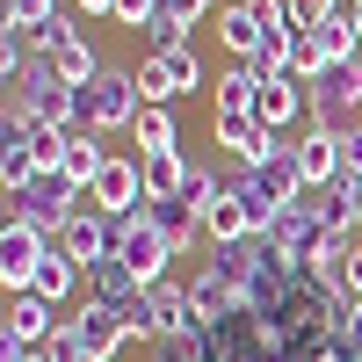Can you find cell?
Wrapping results in <instances>:
<instances>
[{
    "label": "cell",
    "mask_w": 362,
    "mask_h": 362,
    "mask_svg": "<svg viewBox=\"0 0 362 362\" xmlns=\"http://www.w3.org/2000/svg\"><path fill=\"white\" fill-rule=\"evenodd\" d=\"M51 254V239L37 232V225H22V218H8V232H0V290H29L37 283V261Z\"/></svg>",
    "instance_id": "obj_7"
},
{
    "label": "cell",
    "mask_w": 362,
    "mask_h": 362,
    "mask_svg": "<svg viewBox=\"0 0 362 362\" xmlns=\"http://www.w3.org/2000/svg\"><path fill=\"white\" fill-rule=\"evenodd\" d=\"M29 290H37V297H51L58 312H73L80 297H87V268H80L66 247H51V254L37 261V283H29Z\"/></svg>",
    "instance_id": "obj_12"
},
{
    "label": "cell",
    "mask_w": 362,
    "mask_h": 362,
    "mask_svg": "<svg viewBox=\"0 0 362 362\" xmlns=\"http://www.w3.org/2000/svg\"><path fill=\"white\" fill-rule=\"evenodd\" d=\"M87 297H102V305H116V312H131L138 297H145V283H138L131 268H124V261L109 254V261H95V268H87Z\"/></svg>",
    "instance_id": "obj_17"
},
{
    "label": "cell",
    "mask_w": 362,
    "mask_h": 362,
    "mask_svg": "<svg viewBox=\"0 0 362 362\" xmlns=\"http://www.w3.org/2000/svg\"><path fill=\"white\" fill-rule=\"evenodd\" d=\"M210 95H218V116H254V102H261V73L247 66V58H232V66L210 80Z\"/></svg>",
    "instance_id": "obj_16"
},
{
    "label": "cell",
    "mask_w": 362,
    "mask_h": 362,
    "mask_svg": "<svg viewBox=\"0 0 362 362\" xmlns=\"http://www.w3.org/2000/svg\"><path fill=\"white\" fill-rule=\"evenodd\" d=\"M290 153H297V174H305V189H334V181H341V138H334V131L305 124V138H297Z\"/></svg>",
    "instance_id": "obj_14"
},
{
    "label": "cell",
    "mask_w": 362,
    "mask_h": 362,
    "mask_svg": "<svg viewBox=\"0 0 362 362\" xmlns=\"http://www.w3.org/2000/svg\"><path fill=\"white\" fill-rule=\"evenodd\" d=\"M58 247H66L80 268L109 261V254H116V225H109V210H95V203H87V210H73V218H66V232H58Z\"/></svg>",
    "instance_id": "obj_10"
},
{
    "label": "cell",
    "mask_w": 362,
    "mask_h": 362,
    "mask_svg": "<svg viewBox=\"0 0 362 362\" xmlns=\"http://www.w3.org/2000/svg\"><path fill=\"white\" fill-rule=\"evenodd\" d=\"M348 15H355V29H362V8H348Z\"/></svg>",
    "instance_id": "obj_38"
},
{
    "label": "cell",
    "mask_w": 362,
    "mask_h": 362,
    "mask_svg": "<svg viewBox=\"0 0 362 362\" xmlns=\"http://www.w3.org/2000/svg\"><path fill=\"white\" fill-rule=\"evenodd\" d=\"M153 225H160V239L174 247V261L189 254V247H196V232H203V218H196V210H181V203H153Z\"/></svg>",
    "instance_id": "obj_24"
},
{
    "label": "cell",
    "mask_w": 362,
    "mask_h": 362,
    "mask_svg": "<svg viewBox=\"0 0 362 362\" xmlns=\"http://www.w3.org/2000/svg\"><path fill=\"white\" fill-rule=\"evenodd\" d=\"M153 15H160V0H116V15H109V22H124V29H145Z\"/></svg>",
    "instance_id": "obj_33"
},
{
    "label": "cell",
    "mask_w": 362,
    "mask_h": 362,
    "mask_svg": "<svg viewBox=\"0 0 362 362\" xmlns=\"http://www.w3.org/2000/svg\"><path fill=\"white\" fill-rule=\"evenodd\" d=\"M218 189H225V181L210 174V167H189V181H181V196H174V203H181V210H196V218H203V210L218 203Z\"/></svg>",
    "instance_id": "obj_27"
},
{
    "label": "cell",
    "mask_w": 362,
    "mask_h": 362,
    "mask_svg": "<svg viewBox=\"0 0 362 362\" xmlns=\"http://www.w3.org/2000/svg\"><path fill=\"white\" fill-rule=\"evenodd\" d=\"M210 138H218L239 167H268L276 153H290V145H283V131H268L261 116H210Z\"/></svg>",
    "instance_id": "obj_6"
},
{
    "label": "cell",
    "mask_w": 362,
    "mask_h": 362,
    "mask_svg": "<svg viewBox=\"0 0 362 362\" xmlns=\"http://www.w3.org/2000/svg\"><path fill=\"white\" fill-rule=\"evenodd\" d=\"M87 203H95V210H109V218H124V210L153 203V189H145V160H131V153H109V167L95 174Z\"/></svg>",
    "instance_id": "obj_5"
},
{
    "label": "cell",
    "mask_w": 362,
    "mask_h": 362,
    "mask_svg": "<svg viewBox=\"0 0 362 362\" xmlns=\"http://www.w3.org/2000/svg\"><path fill=\"white\" fill-rule=\"evenodd\" d=\"M58 326H66V312L51 305V297H37V290H15L8 297V312H0V341H22V348H44Z\"/></svg>",
    "instance_id": "obj_8"
},
{
    "label": "cell",
    "mask_w": 362,
    "mask_h": 362,
    "mask_svg": "<svg viewBox=\"0 0 362 362\" xmlns=\"http://www.w3.org/2000/svg\"><path fill=\"white\" fill-rule=\"evenodd\" d=\"M73 15H116V0H73Z\"/></svg>",
    "instance_id": "obj_36"
},
{
    "label": "cell",
    "mask_w": 362,
    "mask_h": 362,
    "mask_svg": "<svg viewBox=\"0 0 362 362\" xmlns=\"http://www.w3.org/2000/svg\"><path fill=\"white\" fill-rule=\"evenodd\" d=\"M290 73H297V80H319V73H326V51H319V37H312V29H297V51H290Z\"/></svg>",
    "instance_id": "obj_28"
},
{
    "label": "cell",
    "mask_w": 362,
    "mask_h": 362,
    "mask_svg": "<svg viewBox=\"0 0 362 362\" xmlns=\"http://www.w3.org/2000/svg\"><path fill=\"white\" fill-rule=\"evenodd\" d=\"M131 138H138V153H174L181 124H174V109H145L138 124H131Z\"/></svg>",
    "instance_id": "obj_25"
},
{
    "label": "cell",
    "mask_w": 362,
    "mask_h": 362,
    "mask_svg": "<svg viewBox=\"0 0 362 362\" xmlns=\"http://www.w3.org/2000/svg\"><path fill=\"white\" fill-rule=\"evenodd\" d=\"M0 15L22 22V29H44V22L58 15V0H0Z\"/></svg>",
    "instance_id": "obj_29"
},
{
    "label": "cell",
    "mask_w": 362,
    "mask_h": 362,
    "mask_svg": "<svg viewBox=\"0 0 362 362\" xmlns=\"http://www.w3.org/2000/svg\"><path fill=\"white\" fill-rule=\"evenodd\" d=\"M80 362H95V355H80Z\"/></svg>",
    "instance_id": "obj_40"
},
{
    "label": "cell",
    "mask_w": 362,
    "mask_h": 362,
    "mask_svg": "<svg viewBox=\"0 0 362 362\" xmlns=\"http://www.w3.org/2000/svg\"><path fill=\"white\" fill-rule=\"evenodd\" d=\"M138 116H145V95H138V73H124V66H102L95 80L80 87L73 131H131Z\"/></svg>",
    "instance_id": "obj_1"
},
{
    "label": "cell",
    "mask_w": 362,
    "mask_h": 362,
    "mask_svg": "<svg viewBox=\"0 0 362 362\" xmlns=\"http://www.w3.org/2000/svg\"><path fill=\"white\" fill-rule=\"evenodd\" d=\"M29 362H58V355H51V348H37V355H29Z\"/></svg>",
    "instance_id": "obj_37"
},
{
    "label": "cell",
    "mask_w": 362,
    "mask_h": 362,
    "mask_svg": "<svg viewBox=\"0 0 362 362\" xmlns=\"http://www.w3.org/2000/svg\"><path fill=\"white\" fill-rule=\"evenodd\" d=\"M203 239L210 247H239V239H254V210H247V189H218V203L203 210Z\"/></svg>",
    "instance_id": "obj_13"
},
{
    "label": "cell",
    "mask_w": 362,
    "mask_h": 362,
    "mask_svg": "<svg viewBox=\"0 0 362 362\" xmlns=\"http://www.w3.org/2000/svg\"><path fill=\"white\" fill-rule=\"evenodd\" d=\"M109 167V145L102 131H73V153H66V174H73V189H95V174Z\"/></svg>",
    "instance_id": "obj_23"
},
{
    "label": "cell",
    "mask_w": 362,
    "mask_h": 362,
    "mask_svg": "<svg viewBox=\"0 0 362 362\" xmlns=\"http://www.w3.org/2000/svg\"><path fill=\"white\" fill-rule=\"evenodd\" d=\"M341 174H362V131L341 138Z\"/></svg>",
    "instance_id": "obj_35"
},
{
    "label": "cell",
    "mask_w": 362,
    "mask_h": 362,
    "mask_svg": "<svg viewBox=\"0 0 362 362\" xmlns=\"http://www.w3.org/2000/svg\"><path fill=\"white\" fill-rule=\"evenodd\" d=\"M160 15H174L181 29H196L203 15H218V0H160Z\"/></svg>",
    "instance_id": "obj_32"
},
{
    "label": "cell",
    "mask_w": 362,
    "mask_h": 362,
    "mask_svg": "<svg viewBox=\"0 0 362 362\" xmlns=\"http://www.w3.org/2000/svg\"><path fill=\"white\" fill-rule=\"evenodd\" d=\"M334 189H341V203H348V225L362 232V174H341Z\"/></svg>",
    "instance_id": "obj_34"
},
{
    "label": "cell",
    "mask_w": 362,
    "mask_h": 362,
    "mask_svg": "<svg viewBox=\"0 0 362 362\" xmlns=\"http://www.w3.org/2000/svg\"><path fill=\"white\" fill-rule=\"evenodd\" d=\"M261 37H268V29L254 22V8H247V0H232V8H218V44H225L232 58H254V51H261Z\"/></svg>",
    "instance_id": "obj_19"
},
{
    "label": "cell",
    "mask_w": 362,
    "mask_h": 362,
    "mask_svg": "<svg viewBox=\"0 0 362 362\" xmlns=\"http://www.w3.org/2000/svg\"><path fill=\"white\" fill-rule=\"evenodd\" d=\"M66 326H73L80 355H95V362H116V348H131V319L116 305H102V297H80V305L66 312Z\"/></svg>",
    "instance_id": "obj_4"
},
{
    "label": "cell",
    "mask_w": 362,
    "mask_h": 362,
    "mask_svg": "<svg viewBox=\"0 0 362 362\" xmlns=\"http://www.w3.org/2000/svg\"><path fill=\"white\" fill-rule=\"evenodd\" d=\"M8 109L29 116V124H73L80 87H66V73H58L51 58H29V66L8 80Z\"/></svg>",
    "instance_id": "obj_2"
},
{
    "label": "cell",
    "mask_w": 362,
    "mask_h": 362,
    "mask_svg": "<svg viewBox=\"0 0 362 362\" xmlns=\"http://www.w3.org/2000/svg\"><path fill=\"white\" fill-rule=\"evenodd\" d=\"M145 319H153V341H181V334H196V297H189V283H174V276H160L153 290H145Z\"/></svg>",
    "instance_id": "obj_9"
},
{
    "label": "cell",
    "mask_w": 362,
    "mask_h": 362,
    "mask_svg": "<svg viewBox=\"0 0 362 362\" xmlns=\"http://www.w3.org/2000/svg\"><path fill=\"white\" fill-rule=\"evenodd\" d=\"M51 66H58V73H66V87H87V80H95V73H102V51H95V44H87V29H73V37H66V44H58V51H51Z\"/></svg>",
    "instance_id": "obj_21"
},
{
    "label": "cell",
    "mask_w": 362,
    "mask_h": 362,
    "mask_svg": "<svg viewBox=\"0 0 362 362\" xmlns=\"http://www.w3.org/2000/svg\"><path fill=\"white\" fill-rule=\"evenodd\" d=\"M131 73H138V95H145V109H174L181 95H189V87H181V73H174V58H160V51H145Z\"/></svg>",
    "instance_id": "obj_18"
},
{
    "label": "cell",
    "mask_w": 362,
    "mask_h": 362,
    "mask_svg": "<svg viewBox=\"0 0 362 362\" xmlns=\"http://www.w3.org/2000/svg\"><path fill=\"white\" fill-rule=\"evenodd\" d=\"M189 297H196V319H225V312L247 305V290H239V276H232L225 261H203L196 276H189Z\"/></svg>",
    "instance_id": "obj_11"
},
{
    "label": "cell",
    "mask_w": 362,
    "mask_h": 362,
    "mask_svg": "<svg viewBox=\"0 0 362 362\" xmlns=\"http://www.w3.org/2000/svg\"><path fill=\"white\" fill-rule=\"evenodd\" d=\"M312 37H319V51H326V66H348V58H362V29H355L348 8H341V15H326Z\"/></svg>",
    "instance_id": "obj_22"
},
{
    "label": "cell",
    "mask_w": 362,
    "mask_h": 362,
    "mask_svg": "<svg viewBox=\"0 0 362 362\" xmlns=\"http://www.w3.org/2000/svg\"><path fill=\"white\" fill-rule=\"evenodd\" d=\"M247 189H254V196H268L276 210L305 203V174H297V153H276L268 167H247Z\"/></svg>",
    "instance_id": "obj_15"
},
{
    "label": "cell",
    "mask_w": 362,
    "mask_h": 362,
    "mask_svg": "<svg viewBox=\"0 0 362 362\" xmlns=\"http://www.w3.org/2000/svg\"><path fill=\"white\" fill-rule=\"evenodd\" d=\"M145 44H153V51H181V44H189V29H181L174 15H153V22H145Z\"/></svg>",
    "instance_id": "obj_30"
},
{
    "label": "cell",
    "mask_w": 362,
    "mask_h": 362,
    "mask_svg": "<svg viewBox=\"0 0 362 362\" xmlns=\"http://www.w3.org/2000/svg\"><path fill=\"white\" fill-rule=\"evenodd\" d=\"M145 160V189H153V203H174L181 196V181H189V153H181V145H174V153H138Z\"/></svg>",
    "instance_id": "obj_20"
},
{
    "label": "cell",
    "mask_w": 362,
    "mask_h": 362,
    "mask_svg": "<svg viewBox=\"0 0 362 362\" xmlns=\"http://www.w3.org/2000/svg\"><path fill=\"white\" fill-rule=\"evenodd\" d=\"M341 8H348V0H290V22L297 29H319L326 15H341Z\"/></svg>",
    "instance_id": "obj_31"
},
{
    "label": "cell",
    "mask_w": 362,
    "mask_h": 362,
    "mask_svg": "<svg viewBox=\"0 0 362 362\" xmlns=\"http://www.w3.org/2000/svg\"><path fill=\"white\" fill-rule=\"evenodd\" d=\"M326 276L341 283V297H348V305H362V232H348V239H341V254L326 261Z\"/></svg>",
    "instance_id": "obj_26"
},
{
    "label": "cell",
    "mask_w": 362,
    "mask_h": 362,
    "mask_svg": "<svg viewBox=\"0 0 362 362\" xmlns=\"http://www.w3.org/2000/svg\"><path fill=\"white\" fill-rule=\"evenodd\" d=\"M312 87V124L334 131V138H355L362 131V58H348V66H326Z\"/></svg>",
    "instance_id": "obj_3"
},
{
    "label": "cell",
    "mask_w": 362,
    "mask_h": 362,
    "mask_svg": "<svg viewBox=\"0 0 362 362\" xmlns=\"http://www.w3.org/2000/svg\"><path fill=\"white\" fill-rule=\"evenodd\" d=\"M348 8H362V0H348Z\"/></svg>",
    "instance_id": "obj_39"
}]
</instances>
